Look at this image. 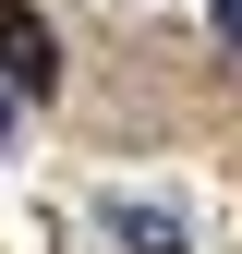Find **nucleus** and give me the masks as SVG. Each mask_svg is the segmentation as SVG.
<instances>
[{"label":"nucleus","mask_w":242,"mask_h":254,"mask_svg":"<svg viewBox=\"0 0 242 254\" xmlns=\"http://www.w3.org/2000/svg\"><path fill=\"white\" fill-rule=\"evenodd\" d=\"M0 73H12L24 97H49V85H60V37L24 12V0H0Z\"/></svg>","instance_id":"obj_1"},{"label":"nucleus","mask_w":242,"mask_h":254,"mask_svg":"<svg viewBox=\"0 0 242 254\" xmlns=\"http://www.w3.org/2000/svg\"><path fill=\"white\" fill-rule=\"evenodd\" d=\"M109 230L133 242V254H182V218L170 206H109Z\"/></svg>","instance_id":"obj_2"},{"label":"nucleus","mask_w":242,"mask_h":254,"mask_svg":"<svg viewBox=\"0 0 242 254\" xmlns=\"http://www.w3.org/2000/svg\"><path fill=\"white\" fill-rule=\"evenodd\" d=\"M218 37H230V49H242V0H218Z\"/></svg>","instance_id":"obj_3"}]
</instances>
